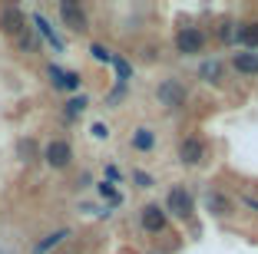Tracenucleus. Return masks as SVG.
<instances>
[{"instance_id":"393cba45","label":"nucleus","mask_w":258,"mask_h":254,"mask_svg":"<svg viewBox=\"0 0 258 254\" xmlns=\"http://www.w3.org/2000/svg\"><path fill=\"white\" fill-rule=\"evenodd\" d=\"M133 182L139 188H152V175H146V172H133Z\"/></svg>"},{"instance_id":"1a4fd4ad","label":"nucleus","mask_w":258,"mask_h":254,"mask_svg":"<svg viewBox=\"0 0 258 254\" xmlns=\"http://www.w3.org/2000/svg\"><path fill=\"white\" fill-rule=\"evenodd\" d=\"M70 234H73V231H70V228H56V231L43 234V238H40L37 244H33V254H50V251H53V247H60L63 241L70 238Z\"/></svg>"},{"instance_id":"f3484780","label":"nucleus","mask_w":258,"mask_h":254,"mask_svg":"<svg viewBox=\"0 0 258 254\" xmlns=\"http://www.w3.org/2000/svg\"><path fill=\"white\" fill-rule=\"evenodd\" d=\"M14 43H17V50H20V53H33L40 46V40H37V33H33V27H27V30L14 40Z\"/></svg>"},{"instance_id":"4468645a","label":"nucleus","mask_w":258,"mask_h":254,"mask_svg":"<svg viewBox=\"0 0 258 254\" xmlns=\"http://www.w3.org/2000/svg\"><path fill=\"white\" fill-rule=\"evenodd\" d=\"M129 142H133V149H136V152H149L152 145H156V132H152V129H146V126H139L136 132H133V139H129Z\"/></svg>"},{"instance_id":"a878e982","label":"nucleus","mask_w":258,"mask_h":254,"mask_svg":"<svg viewBox=\"0 0 258 254\" xmlns=\"http://www.w3.org/2000/svg\"><path fill=\"white\" fill-rule=\"evenodd\" d=\"M93 139H109V129L103 122H93Z\"/></svg>"},{"instance_id":"9b49d317","label":"nucleus","mask_w":258,"mask_h":254,"mask_svg":"<svg viewBox=\"0 0 258 254\" xmlns=\"http://www.w3.org/2000/svg\"><path fill=\"white\" fill-rule=\"evenodd\" d=\"M199 76H202L209 86H219V82L225 79V66H222L219 60H205L202 66H199Z\"/></svg>"},{"instance_id":"cd10ccee","label":"nucleus","mask_w":258,"mask_h":254,"mask_svg":"<svg viewBox=\"0 0 258 254\" xmlns=\"http://www.w3.org/2000/svg\"><path fill=\"white\" fill-rule=\"evenodd\" d=\"M242 202H245V208H251V211H258V198H251V195H245Z\"/></svg>"},{"instance_id":"f03ea898","label":"nucleus","mask_w":258,"mask_h":254,"mask_svg":"<svg viewBox=\"0 0 258 254\" xmlns=\"http://www.w3.org/2000/svg\"><path fill=\"white\" fill-rule=\"evenodd\" d=\"M156 99H159V106H166V109H182L185 106V86L179 79H162L159 86H156Z\"/></svg>"},{"instance_id":"39448f33","label":"nucleus","mask_w":258,"mask_h":254,"mask_svg":"<svg viewBox=\"0 0 258 254\" xmlns=\"http://www.w3.org/2000/svg\"><path fill=\"white\" fill-rule=\"evenodd\" d=\"M205 46V33L199 27H182V30L175 33V50L182 53V56H199Z\"/></svg>"},{"instance_id":"f257e3e1","label":"nucleus","mask_w":258,"mask_h":254,"mask_svg":"<svg viewBox=\"0 0 258 254\" xmlns=\"http://www.w3.org/2000/svg\"><path fill=\"white\" fill-rule=\"evenodd\" d=\"M43 158L53 172H63V168H70V162H73V145L67 142V139H50V142L43 145Z\"/></svg>"},{"instance_id":"7ed1b4c3","label":"nucleus","mask_w":258,"mask_h":254,"mask_svg":"<svg viewBox=\"0 0 258 254\" xmlns=\"http://www.w3.org/2000/svg\"><path fill=\"white\" fill-rule=\"evenodd\" d=\"M60 20L63 27H70L73 33H86L90 30V17H86V10L76 4V0H63L60 4Z\"/></svg>"},{"instance_id":"ddd939ff","label":"nucleus","mask_w":258,"mask_h":254,"mask_svg":"<svg viewBox=\"0 0 258 254\" xmlns=\"http://www.w3.org/2000/svg\"><path fill=\"white\" fill-rule=\"evenodd\" d=\"M86 106H90V99H86V96L67 99V106H63V119H67V122H76V119H80V116L86 112Z\"/></svg>"},{"instance_id":"20e7f679","label":"nucleus","mask_w":258,"mask_h":254,"mask_svg":"<svg viewBox=\"0 0 258 254\" xmlns=\"http://www.w3.org/2000/svg\"><path fill=\"white\" fill-rule=\"evenodd\" d=\"M23 30H27V14L20 7H14V4H4L0 7V33H7V37L17 40Z\"/></svg>"},{"instance_id":"5701e85b","label":"nucleus","mask_w":258,"mask_h":254,"mask_svg":"<svg viewBox=\"0 0 258 254\" xmlns=\"http://www.w3.org/2000/svg\"><path fill=\"white\" fill-rule=\"evenodd\" d=\"M122 96H126V82H116V90H113V93L106 96V106H116V103H119Z\"/></svg>"},{"instance_id":"2eb2a0df","label":"nucleus","mask_w":258,"mask_h":254,"mask_svg":"<svg viewBox=\"0 0 258 254\" xmlns=\"http://www.w3.org/2000/svg\"><path fill=\"white\" fill-rule=\"evenodd\" d=\"M17 158H20V162H37L40 158V145L33 142V139H20V142H17Z\"/></svg>"},{"instance_id":"0eeeda50","label":"nucleus","mask_w":258,"mask_h":254,"mask_svg":"<svg viewBox=\"0 0 258 254\" xmlns=\"http://www.w3.org/2000/svg\"><path fill=\"white\" fill-rule=\"evenodd\" d=\"M179 158H182V165H199L205 158V142L199 139V135L182 139V145H179Z\"/></svg>"},{"instance_id":"f8f14e48","label":"nucleus","mask_w":258,"mask_h":254,"mask_svg":"<svg viewBox=\"0 0 258 254\" xmlns=\"http://www.w3.org/2000/svg\"><path fill=\"white\" fill-rule=\"evenodd\" d=\"M232 66H235L242 76H258V53H235Z\"/></svg>"},{"instance_id":"9d476101","label":"nucleus","mask_w":258,"mask_h":254,"mask_svg":"<svg viewBox=\"0 0 258 254\" xmlns=\"http://www.w3.org/2000/svg\"><path fill=\"white\" fill-rule=\"evenodd\" d=\"M33 23H37V27H33V30H37L40 37L46 40V43L53 46V50H63V40H60V33H56L53 27H50V20H46L43 14H33Z\"/></svg>"},{"instance_id":"dca6fc26","label":"nucleus","mask_w":258,"mask_h":254,"mask_svg":"<svg viewBox=\"0 0 258 254\" xmlns=\"http://www.w3.org/2000/svg\"><path fill=\"white\" fill-rule=\"evenodd\" d=\"M238 40L248 46V53H255L258 50V23H242L238 27Z\"/></svg>"},{"instance_id":"a211bd4d","label":"nucleus","mask_w":258,"mask_h":254,"mask_svg":"<svg viewBox=\"0 0 258 254\" xmlns=\"http://www.w3.org/2000/svg\"><path fill=\"white\" fill-rule=\"evenodd\" d=\"M209 208H212L215 215H225V211H228V198L222 192H212V195H209Z\"/></svg>"},{"instance_id":"412c9836","label":"nucleus","mask_w":258,"mask_h":254,"mask_svg":"<svg viewBox=\"0 0 258 254\" xmlns=\"http://www.w3.org/2000/svg\"><path fill=\"white\" fill-rule=\"evenodd\" d=\"M80 82H83V79H80V73L67 69V76H63V90H67V93H76V90H80Z\"/></svg>"},{"instance_id":"4be33fe9","label":"nucleus","mask_w":258,"mask_h":254,"mask_svg":"<svg viewBox=\"0 0 258 254\" xmlns=\"http://www.w3.org/2000/svg\"><path fill=\"white\" fill-rule=\"evenodd\" d=\"M90 53H93V56H96L99 63H109V60H113V53H109V50H106V46H103V43H93V46H90Z\"/></svg>"},{"instance_id":"6ab92c4d","label":"nucleus","mask_w":258,"mask_h":254,"mask_svg":"<svg viewBox=\"0 0 258 254\" xmlns=\"http://www.w3.org/2000/svg\"><path fill=\"white\" fill-rule=\"evenodd\" d=\"M109 63H113V69H116V73H119V82H126L129 76H133V66H129V63L122 60V56H113V60H109Z\"/></svg>"},{"instance_id":"6e6552de","label":"nucleus","mask_w":258,"mask_h":254,"mask_svg":"<svg viewBox=\"0 0 258 254\" xmlns=\"http://www.w3.org/2000/svg\"><path fill=\"white\" fill-rule=\"evenodd\" d=\"M139 221H143V228H146L149 234L166 231V211H162L159 205H146V208H143V218H139Z\"/></svg>"},{"instance_id":"423d86ee","label":"nucleus","mask_w":258,"mask_h":254,"mask_svg":"<svg viewBox=\"0 0 258 254\" xmlns=\"http://www.w3.org/2000/svg\"><path fill=\"white\" fill-rule=\"evenodd\" d=\"M166 208L172 211L175 218H192L196 202H192V195L185 192L182 185H175V188H169V195H166Z\"/></svg>"},{"instance_id":"bb28decb","label":"nucleus","mask_w":258,"mask_h":254,"mask_svg":"<svg viewBox=\"0 0 258 254\" xmlns=\"http://www.w3.org/2000/svg\"><path fill=\"white\" fill-rule=\"evenodd\" d=\"M122 175H119V168H116V165H106V182L109 185H113V182H119Z\"/></svg>"},{"instance_id":"aec40b11","label":"nucleus","mask_w":258,"mask_h":254,"mask_svg":"<svg viewBox=\"0 0 258 254\" xmlns=\"http://www.w3.org/2000/svg\"><path fill=\"white\" fill-rule=\"evenodd\" d=\"M99 195H103V198H109L113 205H119V202H122V195L116 192V188L109 185V182H99Z\"/></svg>"},{"instance_id":"b1692460","label":"nucleus","mask_w":258,"mask_h":254,"mask_svg":"<svg viewBox=\"0 0 258 254\" xmlns=\"http://www.w3.org/2000/svg\"><path fill=\"white\" fill-rule=\"evenodd\" d=\"M232 27H235V23H219V30H215V37H219L222 43H228V40L235 37V33H232Z\"/></svg>"}]
</instances>
